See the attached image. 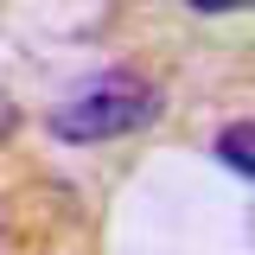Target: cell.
I'll use <instances>...</instances> for the list:
<instances>
[{"label": "cell", "mask_w": 255, "mask_h": 255, "mask_svg": "<svg viewBox=\"0 0 255 255\" xmlns=\"http://www.w3.org/2000/svg\"><path fill=\"white\" fill-rule=\"evenodd\" d=\"M19 122V115H13V102H0V140H6V128Z\"/></svg>", "instance_id": "3"}, {"label": "cell", "mask_w": 255, "mask_h": 255, "mask_svg": "<svg viewBox=\"0 0 255 255\" xmlns=\"http://www.w3.org/2000/svg\"><path fill=\"white\" fill-rule=\"evenodd\" d=\"M159 115H166L159 83L134 77V70H102L90 90H77L70 102L51 109V134H58V140H77V147H90V140L140 134V128H153Z\"/></svg>", "instance_id": "1"}, {"label": "cell", "mask_w": 255, "mask_h": 255, "mask_svg": "<svg viewBox=\"0 0 255 255\" xmlns=\"http://www.w3.org/2000/svg\"><path fill=\"white\" fill-rule=\"evenodd\" d=\"M211 153L230 166V172H243L255 185V115H243V122H230V128H217V140H211Z\"/></svg>", "instance_id": "2"}]
</instances>
